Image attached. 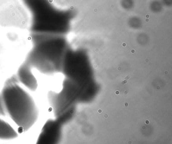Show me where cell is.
<instances>
[{
  "instance_id": "3957f363",
  "label": "cell",
  "mask_w": 172,
  "mask_h": 144,
  "mask_svg": "<svg viewBox=\"0 0 172 144\" xmlns=\"http://www.w3.org/2000/svg\"><path fill=\"white\" fill-rule=\"evenodd\" d=\"M18 137L17 132L8 123L0 119V139L11 140Z\"/></svg>"
},
{
  "instance_id": "277c9868",
  "label": "cell",
  "mask_w": 172,
  "mask_h": 144,
  "mask_svg": "<svg viewBox=\"0 0 172 144\" xmlns=\"http://www.w3.org/2000/svg\"><path fill=\"white\" fill-rule=\"evenodd\" d=\"M6 111L5 106L4 105L3 101L2 100V97L1 95V99H0V115L1 114H4V112Z\"/></svg>"
},
{
  "instance_id": "6da1fadb",
  "label": "cell",
  "mask_w": 172,
  "mask_h": 144,
  "mask_svg": "<svg viewBox=\"0 0 172 144\" xmlns=\"http://www.w3.org/2000/svg\"><path fill=\"white\" fill-rule=\"evenodd\" d=\"M6 111L20 132L29 130L37 121L39 111L31 96L14 82L5 86L1 94Z\"/></svg>"
},
{
  "instance_id": "7a4b0ae2",
  "label": "cell",
  "mask_w": 172,
  "mask_h": 144,
  "mask_svg": "<svg viewBox=\"0 0 172 144\" xmlns=\"http://www.w3.org/2000/svg\"><path fill=\"white\" fill-rule=\"evenodd\" d=\"M17 74L20 82L25 87L32 91L36 90L37 81L29 66L24 65L21 67Z\"/></svg>"
}]
</instances>
